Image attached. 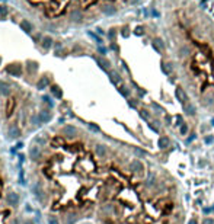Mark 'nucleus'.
<instances>
[{
    "instance_id": "nucleus-1",
    "label": "nucleus",
    "mask_w": 214,
    "mask_h": 224,
    "mask_svg": "<svg viewBox=\"0 0 214 224\" xmlns=\"http://www.w3.org/2000/svg\"><path fill=\"white\" fill-rule=\"evenodd\" d=\"M7 137L10 140H16V138L20 137V130H19L18 125H15V124H10L9 125V128H7Z\"/></svg>"
},
{
    "instance_id": "nucleus-2",
    "label": "nucleus",
    "mask_w": 214,
    "mask_h": 224,
    "mask_svg": "<svg viewBox=\"0 0 214 224\" xmlns=\"http://www.w3.org/2000/svg\"><path fill=\"white\" fill-rule=\"evenodd\" d=\"M19 201H20V198H19V195L16 192H9L6 195V202L10 207H18L19 205Z\"/></svg>"
},
{
    "instance_id": "nucleus-3",
    "label": "nucleus",
    "mask_w": 214,
    "mask_h": 224,
    "mask_svg": "<svg viewBox=\"0 0 214 224\" xmlns=\"http://www.w3.org/2000/svg\"><path fill=\"white\" fill-rule=\"evenodd\" d=\"M6 72L13 77H19L22 74V64H10L6 69Z\"/></svg>"
},
{
    "instance_id": "nucleus-4",
    "label": "nucleus",
    "mask_w": 214,
    "mask_h": 224,
    "mask_svg": "<svg viewBox=\"0 0 214 224\" xmlns=\"http://www.w3.org/2000/svg\"><path fill=\"white\" fill-rule=\"evenodd\" d=\"M38 117H39V121H41V124L44 122V124H47V122H50L51 121V118H53V114L50 112V109H42L39 114H38Z\"/></svg>"
},
{
    "instance_id": "nucleus-5",
    "label": "nucleus",
    "mask_w": 214,
    "mask_h": 224,
    "mask_svg": "<svg viewBox=\"0 0 214 224\" xmlns=\"http://www.w3.org/2000/svg\"><path fill=\"white\" fill-rule=\"evenodd\" d=\"M175 95H176V98H178V101L181 102V105H186L188 103V95L185 93V90H184V89L182 87H178L176 89V92H175Z\"/></svg>"
},
{
    "instance_id": "nucleus-6",
    "label": "nucleus",
    "mask_w": 214,
    "mask_h": 224,
    "mask_svg": "<svg viewBox=\"0 0 214 224\" xmlns=\"http://www.w3.org/2000/svg\"><path fill=\"white\" fill-rule=\"evenodd\" d=\"M61 132H63V136H66V137H74V136H77V128L74 125H66L61 130Z\"/></svg>"
},
{
    "instance_id": "nucleus-7",
    "label": "nucleus",
    "mask_w": 214,
    "mask_h": 224,
    "mask_svg": "<svg viewBox=\"0 0 214 224\" xmlns=\"http://www.w3.org/2000/svg\"><path fill=\"white\" fill-rule=\"evenodd\" d=\"M29 157L32 159V160H39V157H41V148H39V146H31V148H29Z\"/></svg>"
},
{
    "instance_id": "nucleus-8",
    "label": "nucleus",
    "mask_w": 214,
    "mask_h": 224,
    "mask_svg": "<svg viewBox=\"0 0 214 224\" xmlns=\"http://www.w3.org/2000/svg\"><path fill=\"white\" fill-rule=\"evenodd\" d=\"M130 170L131 172H135V173H140V172L144 170V165H143L140 160H133L130 163Z\"/></svg>"
},
{
    "instance_id": "nucleus-9",
    "label": "nucleus",
    "mask_w": 214,
    "mask_h": 224,
    "mask_svg": "<svg viewBox=\"0 0 214 224\" xmlns=\"http://www.w3.org/2000/svg\"><path fill=\"white\" fill-rule=\"evenodd\" d=\"M0 95L6 96V98L10 95V86H9V83H6L3 80H0Z\"/></svg>"
},
{
    "instance_id": "nucleus-10",
    "label": "nucleus",
    "mask_w": 214,
    "mask_h": 224,
    "mask_svg": "<svg viewBox=\"0 0 214 224\" xmlns=\"http://www.w3.org/2000/svg\"><path fill=\"white\" fill-rule=\"evenodd\" d=\"M20 28L25 31L26 34H31L32 32V29H34V26H32V24L29 20H26V19H23V20H20Z\"/></svg>"
},
{
    "instance_id": "nucleus-11",
    "label": "nucleus",
    "mask_w": 214,
    "mask_h": 224,
    "mask_svg": "<svg viewBox=\"0 0 214 224\" xmlns=\"http://www.w3.org/2000/svg\"><path fill=\"white\" fill-rule=\"evenodd\" d=\"M95 153H96L98 157H105V156H106V147L104 144H96V147H95Z\"/></svg>"
},
{
    "instance_id": "nucleus-12",
    "label": "nucleus",
    "mask_w": 214,
    "mask_h": 224,
    "mask_svg": "<svg viewBox=\"0 0 214 224\" xmlns=\"http://www.w3.org/2000/svg\"><path fill=\"white\" fill-rule=\"evenodd\" d=\"M48 84H50V80H48V77H41L39 80H38V83H37V89H39V90H42V89H45V87H48Z\"/></svg>"
},
{
    "instance_id": "nucleus-13",
    "label": "nucleus",
    "mask_w": 214,
    "mask_h": 224,
    "mask_svg": "<svg viewBox=\"0 0 214 224\" xmlns=\"http://www.w3.org/2000/svg\"><path fill=\"white\" fill-rule=\"evenodd\" d=\"M41 44H42L44 50H48V48L53 45V38H51V36H44L42 41H41Z\"/></svg>"
},
{
    "instance_id": "nucleus-14",
    "label": "nucleus",
    "mask_w": 214,
    "mask_h": 224,
    "mask_svg": "<svg viewBox=\"0 0 214 224\" xmlns=\"http://www.w3.org/2000/svg\"><path fill=\"white\" fill-rule=\"evenodd\" d=\"M31 191H32V194L37 196V198H39L41 196V194H42V189H41V185L37 182V184H34L32 186H31Z\"/></svg>"
},
{
    "instance_id": "nucleus-15",
    "label": "nucleus",
    "mask_w": 214,
    "mask_h": 224,
    "mask_svg": "<svg viewBox=\"0 0 214 224\" xmlns=\"http://www.w3.org/2000/svg\"><path fill=\"white\" fill-rule=\"evenodd\" d=\"M157 146H159V148L165 150L166 147L169 146V140L166 138V137H160V138H159V141H157Z\"/></svg>"
},
{
    "instance_id": "nucleus-16",
    "label": "nucleus",
    "mask_w": 214,
    "mask_h": 224,
    "mask_svg": "<svg viewBox=\"0 0 214 224\" xmlns=\"http://www.w3.org/2000/svg\"><path fill=\"white\" fill-rule=\"evenodd\" d=\"M51 92H53V95H54L57 99H61V98H63V92H61V89H60L58 86H51Z\"/></svg>"
},
{
    "instance_id": "nucleus-17",
    "label": "nucleus",
    "mask_w": 214,
    "mask_h": 224,
    "mask_svg": "<svg viewBox=\"0 0 214 224\" xmlns=\"http://www.w3.org/2000/svg\"><path fill=\"white\" fill-rule=\"evenodd\" d=\"M70 16L73 20H80L82 19V12L79 9H74V10H70Z\"/></svg>"
},
{
    "instance_id": "nucleus-18",
    "label": "nucleus",
    "mask_w": 214,
    "mask_h": 224,
    "mask_svg": "<svg viewBox=\"0 0 214 224\" xmlns=\"http://www.w3.org/2000/svg\"><path fill=\"white\" fill-rule=\"evenodd\" d=\"M109 76H111L112 83H115V84H120V83H121V77H120V74H118L116 72H111Z\"/></svg>"
},
{
    "instance_id": "nucleus-19",
    "label": "nucleus",
    "mask_w": 214,
    "mask_h": 224,
    "mask_svg": "<svg viewBox=\"0 0 214 224\" xmlns=\"http://www.w3.org/2000/svg\"><path fill=\"white\" fill-rule=\"evenodd\" d=\"M96 61H98V64L102 67V69H108V67H109V61H108L106 58H101V57H98Z\"/></svg>"
},
{
    "instance_id": "nucleus-20",
    "label": "nucleus",
    "mask_w": 214,
    "mask_h": 224,
    "mask_svg": "<svg viewBox=\"0 0 214 224\" xmlns=\"http://www.w3.org/2000/svg\"><path fill=\"white\" fill-rule=\"evenodd\" d=\"M153 47H156L159 51H162V50H163V47H165V44H163V41H162L160 38H156V39L153 41Z\"/></svg>"
},
{
    "instance_id": "nucleus-21",
    "label": "nucleus",
    "mask_w": 214,
    "mask_h": 224,
    "mask_svg": "<svg viewBox=\"0 0 214 224\" xmlns=\"http://www.w3.org/2000/svg\"><path fill=\"white\" fill-rule=\"evenodd\" d=\"M9 13V7L5 6V5H0V16H2V19H5Z\"/></svg>"
},
{
    "instance_id": "nucleus-22",
    "label": "nucleus",
    "mask_w": 214,
    "mask_h": 224,
    "mask_svg": "<svg viewBox=\"0 0 214 224\" xmlns=\"http://www.w3.org/2000/svg\"><path fill=\"white\" fill-rule=\"evenodd\" d=\"M13 108H15V101H10V102H7V108H6V114H7V117H9V115H12V111H13Z\"/></svg>"
},
{
    "instance_id": "nucleus-23",
    "label": "nucleus",
    "mask_w": 214,
    "mask_h": 224,
    "mask_svg": "<svg viewBox=\"0 0 214 224\" xmlns=\"http://www.w3.org/2000/svg\"><path fill=\"white\" fill-rule=\"evenodd\" d=\"M102 10H104L105 15H114V13H115V9H114L112 6H104Z\"/></svg>"
},
{
    "instance_id": "nucleus-24",
    "label": "nucleus",
    "mask_w": 214,
    "mask_h": 224,
    "mask_svg": "<svg viewBox=\"0 0 214 224\" xmlns=\"http://www.w3.org/2000/svg\"><path fill=\"white\" fill-rule=\"evenodd\" d=\"M28 65H29V67H28V72H29V73H32V72H37V70H38V64H37L35 61H34V63H31V61H29V63H28Z\"/></svg>"
},
{
    "instance_id": "nucleus-25",
    "label": "nucleus",
    "mask_w": 214,
    "mask_h": 224,
    "mask_svg": "<svg viewBox=\"0 0 214 224\" xmlns=\"http://www.w3.org/2000/svg\"><path fill=\"white\" fill-rule=\"evenodd\" d=\"M185 109H186V112H188V114H191V115H194V114H195V106H194L192 103L185 105Z\"/></svg>"
},
{
    "instance_id": "nucleus-26",
    "label": "nucleus",
    "mask_w": 214,
    "mask_h": 224,
    "mask_svg": "<svg viewBox=\"0 0 214 224\" xmlns=\"http://www.w3.org/2000/svg\"><path fill=\"white\" fill-rule=\"evenodd\" d=\"M63 143H64V141H63V138H61V137L53 138V141H51V144H53L54 147H56V146H60V147H61V146H63Z\"/></svg>"
},
{
    "instance_id": "nucleus-27",
    "label": "nucleus",
    "mask_w": 214,
    "mask_h": 224,
    "mask_svg": "<svg viewBox=\"0 0 214 224\" xmlns=\"http://www.w3.org/2000/svg\"><path fill=\"white\" fill-rule=\"evenodd\" d=\"M35 141L37 143H39V144H47V137H41V136H38V137H35Z\"/></svg>"
},
{
    "instance_id": "nucleus-28",
    "label": "nucleus",
    "mask_w": 214,
    "mask_h": 224,
    "mask_svg": "<svg viewBox=\"0 0 214 224\" xmlns=\"http://www.w3.org/2000/svg\"><path fill=\"white\" fill-rule=\"evenodd\" d=\"M179 131H181V134H182V136H185V134L188 132V127H186V124H182Z\"/></svg>"
},
{
    "instance_id": "nucleus-29",
    "label": "nucleus",
    "mask_w": 214,
    "mask_h": 224,
    "mask_svg": "<svg viewBox=\"0 0 214 224\" xmlns=\"http://www.w3.org/2000/svg\"><path fill=\"white\" fill-rule=\"evenodd\" d=\"M120 92H121L123 96H128V95H130V90H128L127 87H121V89H120Z\"/></svg>"
},
{
    "instance_id": "nucleus-30",
    "label": "nucleus",
    "mask_w": 214,
    "mask_h": 224,
    "mask_svg": "<svg viewBox=\"0 0 214 224\" xmlns=\"http://www.w3.org/2000/svg\"><path fill=\"white\" fill-rule=\"evenodd\" d=\"M140 114H141V117L144 118V119H149V118H150V115H149V112H147V111H141Z\"/></svg>"
},
{
    "instance_id": "nucleus-31",
    "label": "nucleus",
    "mask_w": 214,
    "mask_h": 224,
    "mask_svg": "<svg viewBox=\"0 0 214 224\" xmlns=\"http://www.w3.org/2000/svg\"><path fill=\"white\" fill-rule=\"evenodd\" d=\"M42 102H45V103H47V105H48V106H51V105H53L48 96H42Z\"/></svg>"
},
{
    "instance_id": "nucleus-32",
    "label": "nucleus",
    "mask_w": 214,
    "mask_h": 224,
    "mask_svg": "<svg viewBox=\"0 0 214 224\" xmlns=\"http://www.w3.org/2000/svg\"><path fill=\"white\" fill-rule=\"evenodd\" d=\"M163 72H165V73H168V74L171 73V67H169V64H163Z\"/></svg>"
},
{
    "instance_id": "nucleus-33",
    "label": "nucleus",
    "mask_w": 214,
    "mask_h": 224,
    "mask_svg": "<svg viewBox=\"0 0 214 224\" xmlns=\"http://www.w3.org/2000/svg\"><path fill=\"white\" fill-rule=\"evenodd\" d=\"M89 128H90L92 131H95V132H98V131H99V127H96L95 124H89Z\"/></svg>"
},
{
    "instance_id": "nucleus-34",
    "label": "nucleus",
    "mask_w": 214,
    "mask_h": 224,
    "mask_svg": "<svg viewBox=\"0 0 214 224\" xmlns=\"http://www.w3.org/2000/svg\"><path fill=\"white\" fill-rule=\"evenodd\" d=\"M202 224H214V220L213 218H204L202 220Z\"/></svg>"
},
{
    "instance_id": "nucleus-35",
    "label": "nucleus",
    "mask_w": 214,
    "mask_h": 224,
    "mask_svg": "<svg viewBox=\"0 0 214 224\" xmlns=\"http://www.w3.org/2000/svg\"><path fill=\"white\" fill-rule=\"evenodd\" d=\"M153 182H154V176L153 175H150V177H149V181H147V186H150V185H153Z\"/></svg>"
},
{
    "instance_id": "nucleus-36",
    "label": "nucleus",
    "mask_w": 214,
    "mask_h": 224,
    "mask_svg": "<svg viewBox=\"0 0 214 224\" xmlns=\"http://www.w3.org/2000/svg\"><path fill=\"white\" fill-rule=\"evenodd\" d=\"M48 224H58V220H57V218H54V217H51V218H50V221H48Z\"/></svg>"
},
{
    "instance_id": "nucleus-37",
    "label": "nucleus",
    "mask_w": 214,
    "mask_h": 224,
    "mask_svg": "<svg viewBox=\"0 0 214 224\" xmlns=\"http://www.w3.org/2000/svg\"><path fill=\"white\" fill-rule=\"evenodd\" d=\"M134 151H135L137 154H140V156H144V151H141V150H138V148H135Z\"/></svg>"
},
{
    "instance_id": "nucleus-38",
    "label": "nucleus",
    "mask_w": 214,
    "mask_h": 224,
    "mask_svg": "<svg viewBox=\"0 0 214 224\" xmlns=\"http://www.w3.org/2000/svg\"><path fill=\"white\" fill-rule=\"evenodd\" d=\"M188 224H197V220L195 218H191V220L188 221Z\"/></svg>"
},
{
    "instance_id": "nucleus-39",
    "label": "nucleus",
    "mask_w": 214,
    "mask_h": 224,
    "mask_svg": "<svg viewBox=\"0 0 214 224\" xmlns=\"http://www.w3.org/2000/svg\"><path fill=\"white\" fill-rule=\"evenodd\" d=\"M22 224H34V221H32V220H25Z\"/></svg>"
},
{
    "instance_id": "nucleus-40",
    "label": "nucleus",
    "mask_w": 214,
    "mask_h": 224,
    "mask_svg": "<svg viewBox=\"0 0 214 224\" xmlns=\"http://www.w3.org/2000/svg\"><path fill=\"white\" fill-rule=\"evenodd\" d=\"M130 106H133V108H135V102H134V101H133V99H131V101H130Z\"/></svg>"
},
{
    "instance_id": "nucleus-41",
    "label": "nucleus",
    "mask_w": 214,
    "mask_h": 224,
    "mask_svg": "<svg viewBox=\"0 0 214 224\" xmlns=\"http://www.w3.org/2000/svg\"><path fill=\"white\" fill-rule=\"evenodd\" d=\"M211 141H213V138H211V137H207V138H205V143H208V144H210Z\"/></svg>"
},
{
    "instance_id": "nucleus-42",
    "label": "nucleus",
    "mask_w": 214,
    "mask_h": 224,
    "mask_svg": "<svg viewBox=\"0 0 214 224\" xmlns=\"http://www.w3.org/2000/svg\"><path fill=\"white\" fill-rule=\"evenodd\" d=\"M109 36H111V38H114V36H115V32H114V29L109 32Z\"/></svg>"
},
{
    "instance_id": "nucleus-43",
    "label": "nucleus",
    "mask_w": 214,
    "mask_h": 224,
    "mask_svg": "<svg viewBox=\"0 0 214 224\" xmlns=\"http://www.w3.org/2000/svg\"><path fill=\"white\" fill-rule=\"evenodd\" d=\"M131 2H133V3H134V2H137V0H131Z\"/></svg>"
},
{
    "instance_id": "nucleus-44",
    "label": "nucleus",
    "mask_w": 214,
    "mask_h": 224,
    "mask_svg": "<svg viewBox=\"0 0 214 224\" xmlns=\"http://www.w3.org/2000/svg\"><path fill=\"white\" fill-rule=\"evenodd\" d=\"M211 122H213V125H214V119H213V121H211Z\"/></svg>"
},
{
    "instance_id": "nucleus-45",
    "label": "nucleus",
    "mask_w": 214,
    "mask_h": 224,
    "mask_svg": "<svg viewBox=\"0 0 214 224\" xmlns=\"http://www.w3.org/2000/svg\"><path fill=\"white\" fill-rule=\"evenodd\" d=\"M211 211H214V208H211Z\"/></svg>"
},
{
    "instance_id": "nucleus-46",
    "label": "nucleus",
    "mask_w": 214,
    "mask_h": 224,
    "mask_svg": "<svg viewBox=\"0 0 214 224\" xmlns=\"http://www.w3.org/2000/svg\"><path fill=\"white\" fill-rule=\"evenodd\" d=\"M0 63H2V58H0Z\"/></svg>"
}]
</instances>
